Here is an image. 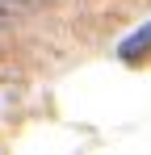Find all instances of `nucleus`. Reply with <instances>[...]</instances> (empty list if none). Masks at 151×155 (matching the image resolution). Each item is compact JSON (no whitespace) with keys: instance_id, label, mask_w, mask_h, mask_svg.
<instances>
[{"instance_id":"1","label":"nucleus","mask_w":151,"mask_h":155,"mask_svg":"<svg viewBox=\"0 0 151 155\" xmlns=\"http://www.w3.org/2000/svg\"><path fill=\"white\" fill-rule=\"evenodd\" d=\"M147 51H151V21L139 29V34H130V38L122 42V59H143Z\"/></svg>"},{"instance_id":"2","label":"nucleus","mask_w":151,"mask_h":155,"mask_svg":"<svg viewBox=\"0 0 151 155\" xmlns=\"http://www.w3.org/2000/svg\"><path fill=\"white\" fill-rule=\"evenodd\" d=\"M34 8H38V0H0V25L17 21L25 13H34Z\"/></svg>"}]
</instances>
